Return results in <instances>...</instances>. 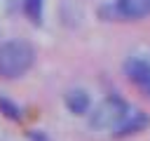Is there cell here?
<instances>
[{"label":"cell","mask_w":150,"mask_h":141,"mask_svg":"<svg viewBox=\"0 0 150 141\" xmlns=\"http://www.w3.org/2000/svg\"><path fill=\"white\" fill-rule=\"evenodd\" d=\"M124 75L127 80L138 87L145 96H150V61L141 56H131L124 61Z\"/></svg>","instance_id":"cell-3"},{"label":"cell","mask_w":150,"mask_h":141,"mask_svg":"<svg viewBox=\"0 0 150 141\" xmlns=\"http://www.w3.org/2000/svg\"><path fill=\"white\" fill-rule=\"evenodd\" d=\"M150 14V0H117L115 2V16L120 19H143Z\"/></svg>","instance_id":"cell-5"},{"label":"cell","mask_w":150,"mask_h":141,"mask_svg":"<svg viewBox=\"0 0 150 141\" xmlns=\"http://www.w3.org/2000/svg\"><path fill=\"white\" fill-rule=\"evenodd\" d=\"M150 125V118L143 113V110H129L127 113V118L117 125V129L112 132V136H131V134H138V132H143L145 127Z\"/></svg>","instance_id":"cell-4"},{"label":"cell","mask_w":150,"mask_h":141,"mask_svg":"<svg viewBox=\"0 0 150 141\" xmlns=\"http://www.w3.org/2000/svg\"><path fill=\"white\" fill-rule=\"evenodd\" d=\"M42 5L45 0H23V12L33 24H42Z\"/></svg>","instance_id":"cell-7"},{"label":"cell","mask_w":150,"mask_h":141,"mask_svg":"<svg viewBox=\"0 0 150 141\" xmlns=\"http://www.w3.org/2000/svg\"><path fill=\"white\" fill-rule=\"evenodd\" d=\"M66 108L73 113V115H87L89 108H91V99L84 89H70L66 94Z\"/></svg>","instance_id":"cell-6"},{"label":"cell","mask_w":150,"mask_h":141,"mask_svg":"<svg viewBox=\"0 0 150 141\" xmlns=\"http://www.w3.org/2000/svg\"><path fill=\"white\" fill-rule=\"evenodd\" d=\"M30 141H49V136L42 132H30Z\"/></svg>","instance_id":"cell-9"},{"label":"cell","mask_w":150,"mask_h":141,"mask_svg":"<svg viewBox=\"0 0 150 141\" xmlns=\"http://www.w3.org/2000/svg\"><path fill=\"white\" fill-rule=\"evenodd\" d=\"M35 61V49L26 40H7L0 45V78L16 80L30 70Z\"/></svg>","instance_id":"cell-1"},{"label":"cell","mask_w":150,"mask_h":141,"mask_svg":"<svg viewBox=\"0 0 150 141\" xmlns=\"http://www.w3.org/2000/svg\"><path fill=\"white\" fill-rule=\"evenodd\" d=\"M129 110H131V106L124 99H120V96H105L89 113V127L98 129V132H110L112 134L117 129V125L127 118Z\"/></svg>","instance_id":"cell-2"},{"label":"cell","mask_w":150,"mask_h":141,"mask_svg":"<svg viewBox=\"0 0 150 141\" xmlns=\"http://www.w3.org/2000/svg\"><path fill=\"white\" fill-rule=\"evenodd\" d=\"M0 110L7 115V118H12V120H19L21 118V110H19V106H14L9 99H5V96H0Z\"/></svg>","instance_id":"cell-8"}]
</instances>
